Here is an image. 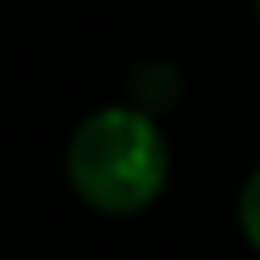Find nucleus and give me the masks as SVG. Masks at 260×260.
<instances>
[{
  "label": "nucleus",
  "instance_id": "1",
  "mask_svg": "<svg viewBox=\"0 0 260 260\" xmlns=\"http://www.w3.org/2000/svg\"><path fill=\"white\" fill-rule=\"evenodd\" d=\"M69 183L101 215L146 210L169 178V146L155 128V114L137 105L96 110L69 137Z\"/></svg>",
  "mask_w": 260,
  "mask_h": 260
},
{
  "label": "nucleus",
  "instance_id": "2",
  "mask_svg": "<svg viewBox=\"0 0 260 260\" xmlns=\"http://www.w3.org/2000/svg\"><path fill=\"white\" fill-rule=\"evenodd\" d=\"M178 96H183V69L169 59H142L128 73V105L146 114H165L169 105H178Z\"/></svg>",
  "mask_w": 260,
  "mask_h": 260
},
{
  "label": "nucleus",
  "instance_id": "3",
  "mask_svg": "<svg viewBox=\"0 0 260 260\" xmlns=\"http://www.w3.org/2000/svg\"><path fill=\"white\" fill-rule=\"evenodd\" d=\"M238 224H242L247 242L260 251V165L251 169V178L242 183V197H238Z\"/></svg>",
  "mask_w": 260,
  "mask_h": 260
},
{
  "label": "nucleus",
  "instance_id": "4",
  "mask_svg": "<svg viewBox=\"0 0 260 260\" xmlns=\"http://www.w3.org/2000/svg\"><path fill=\"white\" fill-rule=\"evenodd\" d=\"M256 9H260V0H256Z\"/></svg>",
  "mask_w": 260,
  "mask_h": 260
}]
</instances>
